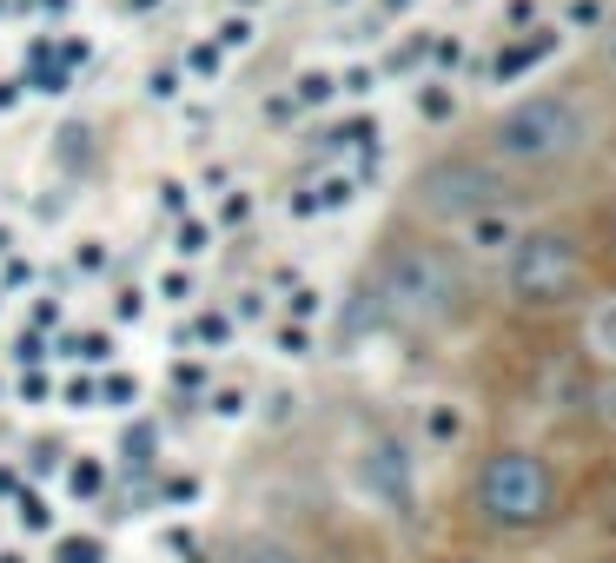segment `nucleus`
<instances>
[{"mask_svg":"<svg viewBox=\"0 0 616 563\" xmlns=\"http://www.w3.org/2000/svg\"><path fill=\"white\" fill-rule=\"evenodd\" d=\"M46 325H60V299H33V332H46Z\"/></svg>","mask_w":616,"mask_h":563,"instance_id":"bb28decb","label":"nucleus"},{"mask_svg":"<svg viewBox=\"0 0 616 563\" xmlns=\"http://www.w3.org/2000/svg\"><path fill=\"white\" fill-rule=\"evenodd\" d=\"M159 206L166 212H186V186H159Z\"/></svg>","mask_w":616,"mask_h":563,"instance_id":"2f4dec72","label":"nucleus"},{"mask_svg":"<svg viewBox=\"0 0 616 563\" xmlns=\"http://www.w3.org/2000/svg\"><path fill=\"white\" fill-rule=\"evenodd\" d=\"M591 352L604 358V372H616V299H604L591 312Z\"/></svg>","mask_w":616,"mask_h":563,"instance_id":"9b49d317","label":"nucleus"},{"mask_svg":"<svg viewBox=\"0 0 616 563\" xmlns=\"http://www.w3.org/2000/svg\"><path fill=\"white\" fill-rule=\"evenodd\" d=\"M40 7H53V13H60V7H66V0H40Z\"/></svg>","mask_w":616,"mask_h":563,"instance_id":"58836bf2","label":"nucleus"},{"mask_svg":"<svg viewBox=\"0 0 616 563\" xmlns=\"http://www.w3.org/2000/svg\"><path fill=\"white\" fill-rule=\"evenodd\" d=\"M146 93H153V100H173V93H179V73H173V66H153V73H146Z\"/></svg>","mask_w":616,"mask_h":563,"instance_id":"5701e85b","label":"nucleus"},{"mask_svg":"<svg viewBox=\"0 0 616 563\" xmlns=\"http://www.w3.org/2000/svg\"><path fill=\"white\" fill-rule=\"evenodd\" d=\"M133 7H153V0H133Z\"/></svg>","mask_w":616,"mask_h":563,"instance_id":"a19ab883","label":"nucleus"},{"mask_svg":"<svg viewBox=\"0 0 616 563\" xmlns=\"http://www.w3.org/2000/svg\"><path fill=\"white\" fill-rule=\"evenodd\" d=\"M597 139V113L577 86H544V93H524L511 100L498 119H491V139L484 153L518 179V173H564L571 159H584Z\"/></svg>","mask_w":616,"mask_h":563,"instance_id":"7ed1b4c3","label":"nucleus"},{"mask_svg":"<svg viewBox=\"0 0 616 563\" xmlns=\"http://www.w3.org/2000/svg\"><path fill=\"white\" fill-rule=\"evenodd\" d=\"M66 491H73V498H100V491H106V458H86V451H80V458L66 465Z\"/></svg>","mask_w":616,"mask_h":563,"instance_id":"ddd939ff","label":"nucleus"},{"mask_svg":"<svg viewBox=\"0 0 616 563\" xmlns=\"http://www.w3.org/2000/svg\"><path fill=\"white\" fill-rule=\"evenodd\" d=\"M604 252H610V259H616V206H610V212H604Z\"/></svg>","mask_w":616,"mask_h":563,"instance_id":"72a5a7b5","label":"nucleus"},{"mask_svg":"<svg viewBox=\"0 0 616 563\" xmlns=\"http://www.w3.org/2000/svg\"><path fill=\"white\" fill-rule=\"evenodd\" d=\"M53 563H106L100 538H53Z\"/></svg>","mask_w":616,"mask_h":563,"instance_id":"4468645a","label":"nucleus"},{"mask_svg":"<svg viewBox=\"0 0 616 563\" xmlns=\"http://www.w3.org/2000/svg\"><path fill=\"white\" fill-rule=\"evenodd\" d=\"M192 491H199V484H192V478H166V484H159V498H166V504H186V498H192Z\"/></svg>","mask_w":616,"mask_h":563,"instance_id":"cd10ccee","label":"nucleus"},{"mask_svg":"<svg viewBox=\"0 0 616 563\" xmlns=\"http://www.w3.org/2000/svg\"><path fill=\"white\" fill-rule=\"evenodd\" d=\"M186 66H192L199 80H212V73H219V46H212V40H199V46L186 53Z\"/></svg>","mask_w":616,"mask_h":563,"instance_id":"aec40b11","label":"nucleus"},{"mask_svg":"<svg viewBox=\"0 0 616 563\" xmlns=\"http://www.w3.org/2000/svg\"><path fill=\"white\" fill-rule=\"evenodd\" d=\"M0 563H27V557H20V551H0Z\"/></svg>","mask_w":616,"mask_h":563,"instance_id":"4c0bfd02","label":"nucleus"},{"mask_svg":"<svg viewBox=\"0 0 616 563\" xmlns=\"http://www.w3.org/2000/svg\"><path fill=\"white\" fill-rule=\"evenodd\" d=\"M551 46H557V33H537V40H518V46H504V60H498V80H511V73H524V66H537Z\"/></svg>","mask_w":616,"mask_h":563,"instance_id":"f8f14e48","label":"nucleus"},{"mask_svg":"<svg viewBox=\"0 0 616 563\" xmlns=\"http://www.w3.org/2000/svg\"><path fill=\"white\" fill-rule=\"evenodd\" d=\"M179 252L199 259V252H206V226H179Z\"/></svg>","mask_w":616,"mask_h":563,"instance_id":"a878e982","label":"nucleus"},{"mask_svg":"<svg viewBox=\"0 0 616 563\" xmlns=\"http://www.w3.org/2000/svg\"><path fill=\"white\" fill-rule=\"evenodd\" d=\"M365 292H372L378 319L398 325V332H445L451 319H464V299H471L464 259H458L451 246L425 239V232H418V239H391V246L378 252Z\"/></svg>","mask_w":616,"mask_h":563,"instance_id":"f03ea898","label":"nucleus"},{"mask_svg":"<svg viewBox=\"0 0 616 563\" xmlns=\"http://www.w3.org/2000/svg\"><path fill=\"white\" fill-rule=\"evenodd\" d=\"M27 279H33V265H27V259H13V252H7V285H27Z\"/></svg>","mask_w":616,"mask_h":563,"instance_id":"473e14b6","label":"nucleus"},{"mask_svg":"<svg viewBox=\"0 0 616 563\" xmlns=\"http://www.w3.org/2000/svg\"><path fill=\"white\" fill-rule=\"evenodd\" d=\"M577 411H584V418H591V425H597V431H604V438L616 445V372H597V378L584 385Z\"/></svg>","mask_w":616,"mask_h":563,"instance_id":"1a4fd4ad","label":"nucleus"},{"mask_svg":"<svg viewBox=\"0 0 616 563\" xmlns=\"http://www.w3.org/2000/svg\"><path fill=\"white\" fill-rule=\"evenodd\" d=\"M53 465H60V451H53V445H33V458H27V471L40 478V471H53Z\"/></svg>","mask_w":616,"mask_h":563,"instance_id":"c85d7f7f","label":"nucleus"},{"mask_svg":"<svg viewBox=\"0 0 616 563\" xmlns=\"http://www.w3.org/2000/svg\"><path fill=\"white\" fill-rule=\"evenodd\" d=\"M584 518H591V531H597V538H616V478L597 491V498H591V511H584Z\"/></svg>","mask_w":616,"mask_h":563,"instance_id":"dca6fc26","label":"nucleus"},{"mask_svg":"<svg viewBox=\"0 0 616 563\" xmlns=\"http://www.w3.org/2000/svg\"><path fill=\"white\" fill-rule=\"evenodd\" d=\"M591 292V252L571 226H524L518 246L498 259V299L511 312H564Z\"/></svg>","mask_w":616,"mask_h":563,"instance_id":"20e7f679","label":"nucleus"},{"mask_svg":"<svg viewBox=\"0 0 616 563\" xmlns=\"http://www.w3.org/2000/svg\"><path fill=\"white\" fill-rule=\"evenodd\" d=\"M13 100H20V80H0V113H7Z\"/></svg>","mask_w":616,"mask_h":563,"instance_id":"f704fd0d","label":"nucleus"},{"mask_svg":"<svg viewBox=\"0 0 616 563\" xmlns=\"http://www.w3.org/2000/svg\"><path fill=\"white\" fill-rule=\"evenodd\" d=\"M246 40H252V20H239V13L219 20V46H246Z\"/></svg>","mask_w":616,"mask_h":563,"instance_id":"b1692460","label":"nucleus"},{"mask_svg":"<svg viewBox=\"0 0 616 563\" xmlns=\"http://www.w3.org/2000/svg\"><path fill=\"white\" fill-rule=\"evenodd\" d=\"M7 252H13V232H7V226H0V259H7Z\"/></svg>","mask_w":616,"mask_h":563,"instance_id":"e433bc0d","label":"nucleus"},{"mask_svg":"<svg viewBox=\"0 0 616 563\" xmlns=\"http://www.w3.org/2000/svg\"><path fill=\"white\" fill-rule=\"evenodd\" d=\"M133 398H139V385H133L126 372H106V378H100V405H133Z\"/></svg>","mask_w":616,"mask_h":563,"instance_id":"a211bd4d","label":"nucleus"},{"mask_svg":"<svg viewBox=\"0 0 616 563\" xmlns=\"http://www.w3.org/2000/svg\"><path fill=\"white\" fill-rule=\"evenodd\" d=\"M226 332H232V319H226V312H199L186 338H199V345H226Z\"/></svg>","mask_w":616,"mask_h":563,"instance_id":"f3484780","label":"nucleus"},{"mask_svg":"<svg viewBox=\"0 0 616 563\" xmlns=\"http://www.w3.org/2000/svg\"><path fill=\"white\" fill-rule=\"evenodd\" d=\"M338 93H372V73H365V66H352V73L338 80Z\"/></svg>","mask_w":616,"mask_h":563,"instance_id":"c756f323","label":"nucleus"},{"mask_svg":"<svg viewBox=\"0 0 616 563\" xmlns=\"http://www.w3.org/2000/svg\"><path fill=\"white\" fill-rule=\"evenodd\" d=\"M33 93H66V66H40L33 73Z\"/></svg>","mask_w":616,"mask_h":563,"instance_id":"393cba45","label":"nucleus"},{"mask_svg":"<svg viewBox=\"0 0 616 563\" xmlns=\"http://www.w3.org/2000/svg\"><path fill=\"white\" fill-rule=\"evenodd\" d=\"M199 563H325L299 531H279V524H246V531H226Z\"/></svg>","mask_w":616,"mask_h":563,"instance_id":"0eeeda50","label":"nucleus"},{"mask_svg":"<svg viewBox=\"0 0 616 563\" xmlns=\"http://www.w3.org/2000/svg\"><path fill=\"white\" fill-rule=\"evenodd\" d=\"M610 60H616V40H610Z\"/></svg>","mask_w":616,"mask_h":563,"instance_id":"79ce46f5","label":"nucleus"},{"mask_svg":"<svg viewBox=\"0 0 616 563\" xmlns=\"http://www.w3.org/2000/svg\"><path fill=\"white\" fill-rule=\"evenodd\" d=\"M20 524H27V531H53V511H46L40 491H20Z\"/></svg>","mask_w":616,"mask_h":563,"instance_id":"6ab92c4d","label":"nucleus"},{"mask_svg":"<svg viewBox=\"0 0 616 563\" xmlns=\"http://www.w3.org/2000/svg\"><path fill=\"white\" fill-rule=\"evenodd\" d=\"M385 7H391V13H398V7H405V0H385Z\"/></svg>","mask_w":616,"mask_h":563,"instance_id":"ea45409f","label":"nucleus"},{"mask_svg":"<svg viewBox=\"0 0 616 563\" xmlns=\"http://www.w3.org/2000/svg\"><path fill=\"white\" fill-rule=\"evenodd\" d=\"M418 113H425V119H451V93H445V86H425V93H418Z\"/></svg>","mask_w":616,"mask_h":563,"instance_id":"4be33fe9","label":"nucleus"},{"mask_svg":"<svg viewBox=\"0 0 616 563\" xmlns=\"http://www.w3.org/2000/svg\"><path fill=\"white\" fill-rule=\"evenodd\" d=\"M498 206H518V179L491 153H438L405 186V212L425 226H471L478 212Z\"/></svg>","mask_w":616,"mask_h":563,"instance_id":"39448f33","label":"nucleus"},{"mask_svg":"<svg viewBox=\"0 0 616 563\" xmlns=\"http://www.w3.org/2000/svg\"><path fill=\"white\" fill-rule=\"evenodd\" d=\"M20 491V471H0V498H13Z\"/></svg>","mask_w":616,"mask_h":563,"instance_id":"c9c22d12","label":"nucleus"},{"mask_svg":"<svg viewBox=\"0 0 616 563\" xmlns=\"http://www.w3.org/2000/svg\"><path fill=\"white\" fill-rule=\"evenodd\" d=\"M40 358H46V345H40V332H27L20 338V365H40Z\"/></svg>","mask_w":616,"mask_h":563,"instance_id":"7c9ffc66","label":"nucleus"},{"mask_svg":"<svg viewBox=\"0 0 616 563\" xmlns=\"http://www.w3.org/2000/svg\"><path fill=\"white\" fill-rule=\"evenodd\" d=\"M352 478H358V498L385 504L391 518H405V511H411V458H405V445H398L391 431H372V438L358 445Z\"/></svg>","mask_w":616,"mask_h":563,"instance_id":"423d86ee","label":"nucleus"},{"mask_svg":"<svg viewBox=\"0 0 616 563\" xmlns=\"http://www.w3.org/2000/svg\"><path fill=\"white\" fill-rule=\"evenodd\" d=\"M345 199H352V179L338 173V179H319L312 192H299V199H292V212H338Z\"/></svg>","mask_w":616,"mask_h":563,"instance_id":"9d476101","label":"nucleus"},{"mask_svg":"<svg viewBox=\"0 0 616 563\" xmlns=\"http://www.w3.org/2000/svg\"><path fill=\"white\" fill-rule=\"evenodd\" d=\"M66 352H73L80 365H106V358H113V338H106V332H73Z\"/></svg>","mask_w":616,"mask_h":563,"instance_id":"2eb2a0df","label":"nucleus"},{"mask_svg":"<svg viewBox=\"0 0 616 563\" xmlns=\"http://www.w3.org/2000/svg\"><path fill=\"white\" fill-rule=\"evenodd\" d=\"M464 518L498 538V544H537L571 518V491H564V465L544 445L504 438L471 465L464 484Z\"/></svg>","mask_w":616,"mask_h":563,"instance_id":"f257e3e1","label":"nucleus"},{"mask_svg":"<svg viewBox=\"0 0 616 563\" xmlns=\"http://www.w3.org/2000/svg\"><path fill=\"white\" fill-rule=\"evenodd\" d=\"M0 7H7V0H0Z\"/></svg>","mask_w":616,"mask_h":563,"instance_id":"37998d69","label":"nucleus"},{"mask_svg":"<svg viewBox=\"0 0 616 563\" xmlns=\"http://www.w3.org/2000/svg\"><path fill=\"white\" fill-rule=\"evenodd\" d=\"M325 100H332V80L325 73H305L299 80V106H325Z\"/></svg>","mask_w":616,"mask_h":563,"instance_id":"412c9836","label":"nucleus"},{"mask_svg":"<svg viewBox=\"0 0 616 563\" xmlns=\"http://www.w3.org/2000/svg\"><path fill=\"white\" fill-rule=\"evenodd\" d=\"M458 232H464V252H478V259H504V252L518 246L524 219H518V206H498V212H478V219L458 226Z\"/></svg>","mask_w":616,"mask_h":563,"instance_id":"6e6552de","label":"nucleus"}]
</instances>
